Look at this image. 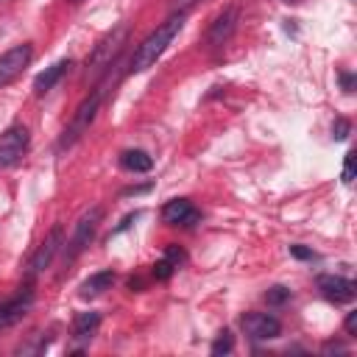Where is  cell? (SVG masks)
<instances>
[{
    "instance_id": "27",
    "label": "cell",
    "mask_w": 357,
    "mask_h": 357,
    "mask_svg": "<svg viewBox=\"0 0 357 357\" xmlns=\"http://www.w3.org/2000/svg\"><path fill=\"white\" fill-rule=\"evenodd\" d=\"M70 3H81V0H70Z\"/></svg>"
},
{
    "instance_id": "20",
    "label": "cell",
    "mask_w": 357,
    "mask_h": 357,
    "mask_svg": "<svg viewBox=\"0 0 357 357\" xmlns=\"http://www.w3.org/2000/svg\"><path fill=\"white\" fill-rule=\"evenodd\" d=\"M173 271H176V265H173L167 257H165V259H159V262L153 265V276H156V279H170V273H173Z\"/></svg>"
},
{
    "instance_id": "14",
    "label": "cell",
    "mask_w": 357,
    "mask_h": 357,
    "mask_svg": "<svg viewBox=\"0 0 357 357\" xmlns=\"http://www.w3.org/2000/svg\"><path fill=\"white\" fill-rule=\"evenodd\" d=\"M112 284H114V273H112V271H98V273L86 276V279L78 284V296H81V298H95V296L106 293Z\"/></svg>"
},
{
    "instance_id": "19",
    "label": "cell",
    "mask_w": 357,
    "mask_h": 357,
    "mask_svg": "<svg viewBox=\"0 0 357 357\" xmlns=\"http://www.w3.org/2000/svg\"><path fill=\"white\" fill-rule=\"evenodd\" d=\"M231 346H234V340H231V332H220L218 335V340L212 343V354H229L231 351Z\"/></svg>"
},
{
    "instance_id": "5",
    "label": "cell",
    "mask_w": 357,
    "mask_h": 357,
    "mask_svg": "<svg viewBox=\"0 0 357 357\" xmlns=\"http://www.w3.org/2000/svg\"><path fill=\"white\" fill-rule=\"evenodd\" d=\"M28 142H31V131L22 126V123H14L8 126L3 134H0V167H11L22 159V153L28 151Z\"/></svg>"
},
{
    "instance_id": "22",
    "label": "cell",
    "mask_w": 357,
    "mask_h": 357,
    "mask_svg": "<svg viewBox=\"0 0 357 357\" xmlns=\"http://www.w3.org/2000/svg\"><path fill=\"white\" fill-rule=\"evenodd\" d=\"M165 257L178 268V262H184V251L178 248V245H167V251H165Z\"/></svg>"
},
{
    "instance_id": "6",
    "label": "cell",
    "mask_w": 357,
    "mask_h": 357,
    "mask_svg": "<svg viewBox=\"0 0 357 357\" xmlns=\"http://www.w3.org/2000/svg\"><path fill=\"white\" fill-rule=\"evenodd\" d=\"M31 59H33V47L28 42L14 45L6 53H0V89L8 86V84H14L25 73V67L31 64Z\"/></svg>"
},
{
    "instance_id": "2",
    "label": "cell",
    "mask_w": 357,
    "mask_h": 357,
    "mask_svg": "<svg viewBox=\"0 0 357 357\" xmlns=\"http://www.w3.org/2000/svg\"><path fill=\"white\" fill-rule=\"evenodd\" d=\"M103 95H106V84H98V86L78 103L75 114L70 117V123H67V128H64V134H61V139H59V148H61V151H64V148H73V145L89 131V126H92V120H95V114H98V109H100V103H103Z\"/></svg>"
},
{
    "instance_id": "23",
    "label": "cell",
    "mask_w": 357,
    "mask_h": 357,
    "mask_svg": "<svg viewBox=\"0 0 357 357\" xmlns=\"http://www.w3.org/2000/svg\"><path fill=\"white\" fill-rule=\"evenodd\" d=\"M290 254L298 257V259H312V257H315V254H312L310 248H304V245H290Z\"/></svg>"
},
{
    "instance_id": "12",
    "label": "cell",
    "mask_w": 357,
    "mask_h": 357,
    "mask_svg": "<svg viewBox=\"0 0 357 357\" xmlns=\"http://www.w3.org/2000/svg\"><path fill=\"white\" fill-rule=\"evenodd\" d=\"M70 67H73V61H70V59H59L56 64L45 67V70H42V73L33 78V92H36V95H45V92H50V89H53V86L61 81V75H64Z\"/></svg>"
},
{
    "instance_id": "4",
    "label": "cell",
    "mask_w": 357,
    "mask_h": 357,
    "mask_svg": "<svg viewBox=\"0 0 357 357\" xmlns=\"http://www.w3.org/2000/svg\"><path fill=\"white\" fill-rule=\"evenodd\" d=\"M100 220H103V206H89V209L75 220L73 237H70V243L64 245V259H67V262H73V259L92 243V237H95Z\"/></svg>"
},
{
    "instance_id": "24",
    "label": "cell",
    "mask_w": 357,
    "mask_h": 357,
    "mask_svg": "<svg viewBox=\"0 0 357 357\" xmlns=\"http://www.w3.org/2000/svg\"><path fill=\"white\" fill-rule=\"evenodd\" d=\"M343 326H346V332H349V335H357V312H349Z\"/></svg>"
},
{
    "instance_id": "18",
    "label": "cell",
    "mask_w": 357,
    "mask_h": 357,
    "mask_svg": "<svg viewBox=\"0 0 357 357\" xmlns=\"http://www.w3.org/2000/svg\"><path fill=\"white\" fill-rule=\"evenodd\" d=\"M349 134H351V123H349L346 117H337V120L332 123V139H335V142H343Z\"/></svg>"
},
{
    "instance_id": "28",
    "label": "cell",
    "mask_w": 357,
    "mask_h": 357,
    "mask_svg": "<svg viewBox=\"0 0 357 357\" xmlns=\"http://www.w3.org/2000/svg\"><path fill=\"white\" fill-rule=\"evenodd\" d=\"M287 3H290V0H287Z\"/></svg>"
},
{
    "instance_id": "11",
    "label": "cell",
    "mask_w": 357,
    "mask_h": 357,
    "mask_svg": "<svg viewBox=\"0 0 357 357\" xmlns=\"http://www.w3.org/2000/svg\"><path fill=\"white\" fill-rule=\"evenodd\" d=\"M198 218H201V212L187 198H170L162 206V220L170 226H192Z\"/></svg>"
},
{
    "instance_id": "25",
    "label": "cell",
    "mask_w": 357,
    "mask_h": 357,
    "mask_svg": "<svg viewBox=\"0 0 357 357\" xmlns=\"http://www.w3.org/2000/svg\"><path fill=\"white\" fill-rule=\"evenodd\" d=\"M195 3H198V0H170L173 11H181V14H184V11L190 8V6H195Z\"/></svg>"
},
{
    "instance_id": "17",
    "label": "cell",
    "mask_w": 357,
    "mask_h": 357,
    "mask_svg": "<svg viewBox=\"0 0 357 357\" xmlns=\"http://www.w3.org/2000/svg\"><path fill=\"white\" fill-rule=\"evenodd\" d=\"M287 298H290V290H287V287H282V284H273V287L265 293V301H268L271 307H282Z\"/></svg>"
},
{
    "instance_id": "3",
    "label": "cell",
    "mask_w": 357,
    "mask_h": 357,
    "mask_svg": "<svg viewBox=\"0 0 357 357\" xmlns=\"http://www.w3.org/2000/svg\"><path fill=\"white\" fill-rule=\"evenodd\" d=\"M126 39H128V28H126V25L112 28V31L92 47L89 59H86V78H98V75L109 73V67L117 61L120 50L126 47Z\"/></svg>"
},
{
    "instance_id": "10",
    "label": "cell",
    "mask_w": 357,
    "mask_h": 357,
    "mask_svg": "<svg viewBox=\"0 0 357 357\" xmlns=\"http://www.w3.org/2000/svg\"><path fill=\"white\" fill-rule=\"evenodd\" d=\"M315 284H318L321 296H324L326 301H335V304L351 301V298H354V290H357V284H354L351 279L335 276V273H321V276L315 279Z\"/></svg>"
},
{
    "instance_id": "21",
    "label": "cell",
    "mask_w": 357,
    "mask_h": 357,
    "mask_svg": "<svg viewBox=\"0 0 357 357\" xmlns=\"http://www.w3.org/2000/svg\"><path fill=\"white\" fill-rule=\"evenodd\" d=\"M351 178H354V153L349 151V153H346V159H343V181L349 184Z\"/></svg>"
},
{
    "instance_id": "7",
    "label": "cell",
    "mask_w": 357,
    "mask_h": 357,
    "mask_svg": "<svg viewBox=\"0 0 357 357\" xmlns=\"http://www.w3.org/2000/svg\"><path fill=\"white\" fill-rule=\"evenodd\" d=\"M61 245H64V226H61V223H56V226L45 234V240L39 243V248L33 251L31 265H28V273H31V276H36V273L47 271V268H50V262H53V257L61 251Z\"/></svg>"
},
{
    "instance_id": "16",
    "label": "cell",
    "mask_w": 357,
    "mask_h": 357,
    "mask_svg": "<svg viewBox=\"0 0 357 357\" xmlns=\"http://www.w3.org/2000/svg\"><path fill=\"white\" fill-rule=\"evenodd\" d=\"M100 326V315L98 312H78L75 321H73V337L75 340H89L95 335V329Z\"/></svg>"
},
{
    "instance_id": "8",
    "label": "cell",
    "mask_w": 357,
    "mask_h": 357,
    "mask_svg": "<svg viewBox=\"0 0 357 357\" xmlns=\"http://www.w3.org/2000/svg\"><path fill=\"white\" fill-rule=\"evenodd\" d=\"M237 22H240V6H226L206 28V47H220L231 39V33L237 31Z\"/></svg>"
},
{
    "instance_id": "1",
    "label": "cell",
    "mask_w": 357,
    "mask_h": 357,
    "mask_svg": "<svg viewBox=\"0 0 357 357\" xmlns=\"http://www.w3.org/2000/svg\"><path fill=\"white\" fill-rule=\"evenodd\" d=\"M181 25H184V14L181 11H176L173 17H167L156 31H151L139 45H137V50H134V56H131V73H145L148 67H153L156 64V59L167 50V45L178 36V31H181Z\"/></svg>"
},
{
    "instance_id": "15",
    "label": "cell",
    "mask_w": 357,
    "mask_h": 357,
    "mask_svg": "<svg viewBox=\"0 0 357 357\" xmlns=\"http://www.w3.org/2000/svg\"><path fill=\"white\" fill-rule=\"evenodd\" d=\"M120 167L128 170V173H148L153 167V159L148 151H139V148H128L120 153Z\"/></svg>"
},
{
    "instance_id": "13",
    "label": "cell",
    "mask_w": 357,
    "mask_h": 357,
    "mask_svg": "<svg viewBox=\"0 0 357 357\" xmlns=\"http://www.w3.org/2000/svg\"><path fill=\"white\" fill-rule=\"evenodd\" d=\"M31 304H33V293H31V290H25V296H17V298L0 304V329L17 324V321L31 310Z\"/></svg>"
},
{
    "instance_id": "26",
    "label": "cell",
    "mask_w": 357,
    "mask_h": 357,
    "mask_svg": "<svg viewBox=\"0 0 357 357\" xmlns=\"http://www.w3.org/2000/svg\"><path fill=\"white\" fill-rule=\"evenodd\" d=\"M340 84H343L346 92H351V86H354V75H351V73H343V75H340Z\"/></svg>"
},
{
    "instance_id": "9",
    "label": "cell",
    "mask_w": 357,
    "mask_h": 357,
    "mask_svg": "<svg viewBox=\"0 0 357 357\" xmlns=\"http://www.w3.org/2000/svg\"><path fill=\"white\" fill-rule=\"evenodd\" d=\"M240 326H243V332L251 340H271V337H279L282 335L279 318H273L268 312H245L240 318Z\"/></svg>"
}]
</instances>
